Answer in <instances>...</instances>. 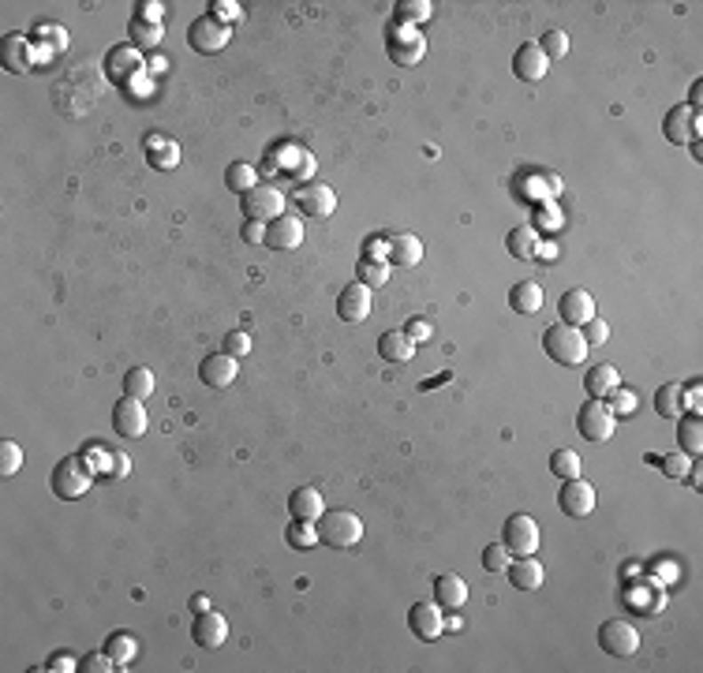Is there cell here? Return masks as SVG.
<instances>
[{"mask_svg": "<svg viewBox=\"0 0 703 673\" xmlns=\"http://www.w3.org/2000/svg\"><path fill=\"white\" fill-rule=\"evenodd\" d=\"M423 20H430V0H401V4H396V23L416 27Z\"/></svg>", "mask_w": 703, "mask_h": 673, "instance_id": "cell-40", "label": "cell"}, {"mask_svg": "<svg viewBox=\"0 0 703 673\" xmlns=\"http://www.w3.org/2000/svg\"><path fill=\"white\" fill-rule=\"evenodd\" d=\"M337 315H340V322H367V315H371V288L363 281L345 284V292L337 296Z\"/></svg>", "mask_w": 703, "mask_h": 673, "instance_id": "cell-16", "label": "cell"}, {"mask_svg": "<svg viewBox=\"0 0 703 673\" xmlns=\"http://www.w3.org/2000/svg\"><path fill=\"white\" fill-rule=\"evenodd\" d=\"M288 513H292V520L318 524V517L326 513V501H322L315 486H300V490H292V498H288Z\"/></svg>", "mask_w": 703, "mask_h": 673, "instance_id": "cell-21", "label": "cell"}, {"mask_svg": "<svg viewBox=\"0 0 703 673\" xmlns=\"http://www.w3.org/2000/svg\"><path fill=\"white\" fill-rule=\"evenodd\" d=\"M355 277L363 281L367 288H382V284L389 281V262H386V259H359Z\"/></svg>", "mask_w": 703, "mask_h": 673, "instance_id": "cell-36", "label": "cell"}, {"mask_svg": "<svg viewBox=\"0 0 703 673\" xmlns=\"http://www.w3.org/2000/svg\"><path fill=\"white\" fill-rule=\"evenodd\" d=\"M157 169H176V161H180V147L176 142H161V150L150 157Z\"/></svg>", "mask_w": 703, "mask_h": 673, "instance_id": "cell-49", "label": "cell"}, {"mask_svg": "<svg viewBox=\"0 0 703 673\" xmlns=\"http://www.w3.org/2000/svg\"><path fill=\"white\" fill-rule=\"evenodd\" d=\"M684 479H692V490H703V471H699V461H692V468H689V476Z\"/></svg>", "mask_w": 703, "mask_h": 673, "instance_id": "cell-55", "label": "cell"}, {"mask_svg": "<svg viewBox=\"0 0 703 673\" xmlns=\"http://www.w3.org/2000/svg\"><path fill=\"white\" fill-rule=\"evenodd\" d=\"M666 139L674 142V147H689L692 139L703 135V120H699V108H692L689 101L684 105H674L670 113H666V124H662Z\"/></svg>", "mask_w": 703, "mask_h": 673, "instance_id": "cell-9", "label": "cell"}, {"mask_svg": "<svg viewBox=\"0 0 703 673\" xmlns=\"http://www.w3.org/2000/svg\"><path fill=\"white\" fill-rule=\"evenodd\" d=\"M105 651L113 654V662L124 669L128 666L135 654H139V644H135V636L132 632H116V636H109V640H105Z\"/></svg>", "mask_w": 703, "mask_h": 673, "instance_id": "cell-34", "label": "cell"}, {"mask_svg": "<svg viewBox=\"0 0 703 673\" xmlns=\"http://www.w3.org/2000/svg\"><path fill=\"white\" fill-rule=\"evenodd\" d=\"M300 244H303V217L281 213L277 221L266 225V247H274V251H296Z\"/></svg>", "mask_w": 703, "mask_h": 673, "instance_id": "cell-15", "label": "cell"}, {"mask_svg": "<svg viewBox=\"0 0 703 673\" xmlns=\"http://www.w3.org/2000/svg\"><path fill=\"white\" fill-rule=\"evenodd\" d=\"M557 505H562L565 517L584 520V517L595 513V486L584 483V479H569V483L562 486V494H557Z\"/></svg>", "mask_w": 703, "mask_h": 673, "instance_id": "cell-13", "label": "cell"}, {"mask_svg": "<svg viewBox=\"0 0 703 673\" xmlns=\"http://www.w3.org/2000/svg\"><path fill=\"white\" fill-rule=\"evenodd\" d=\"M509 561H513V554L501 547V542H491V547L483 550V569H486V573H506Z\"/></svg>", "mask_w": 703, "mask_h": 673, "instance_id": "cell-44", "label": "cell"}, {"mask_svg": "<svg viewBox=\"0 0 703 673\" xmlns=\"http://www.w3.org/2000/svg\"><path fill=\"white\" fill-rule=\"evenodd\" d=\"M513 71H516V79H524V83H539L550 71V60L543 57V49H539V42H524L516 52H513Z\"/></svg>", "mask_w": 703, "mask_h": 673, "instance_id": "cell-18", "label": "cell"}, {"mask_svg": "<svg viewBox=\"0 0 703 673\" xmlns=\"http://www.w3.org/2000/svg\"><path fill=\"white\" fill-rule=\"evenodd\" d=\"M576 430H580L587 442H610V438H614V430H618V415H614V408H610L606 400L587 397L580 415H576Z\"/></svg>", "mask_w": 703, "mask_h": 673, "instance_id": "cell-5", "label": "cell"}, {"mask_svg": "<svg viewBox=\"0 0 703 673\" xmlns=\"http://www.w3.org/2000/svg\"><path fill=\"white\" fill-rule=\"evenodd\" d=\"M599 647L614 654V659H633L640 651V632L628 621H621V617H610V621L599 625Z\"/></svg>", "mask_w": 703, "mask_h": 673, "instance_id": "cell-8", "label": "cell"}, {"mask_svg": "<svg viewBox=\"0 0 703 673\" xmlns=\"http://www.w3.org/2000/svg\"><path fill=\"white\" fill-rule=\"evenodd\" d=\"M132 471V461H128V453H116V476H128Z\"/></svg>", "mask_w": 703, "mask_h": 673, "instance_id": "cell-56", "label": "cell"}, {"mask_svg": "<svg viewBox=\"0 0 703 673\" xmlns=\"http://www.w3.org/2000/svg\"><path fill=\"white\" fill-rule=\"evenodd\" d=\"M618 386H621V374H618V367H610V363H599V367H591L587 378H584V389H587V397H595V400L614 397Z\"/></svg>", "mask_w": 703, "mask_h": 673, "instance_id": "cell-26", "label": "cell"}, {"mask_svg": "<svg viewBox=\"0 0 703 673\" xmlns=\"http://www.w3.org/2000/svg\"><path fill=\"white\" fill-rule=\"evenodd\" d=\"M539 49H543L547 60H562L565 52H569V34L565 30H547L543 42H539Z\"/></svg>", "mask_w": 703, "mask_h": 673, "instance_id": "cell-42", "label": "cell"}, {"mask_svg": "<svg viewBox=\"0 0 703 673\" xmlns=\"http://www.w3.org/2000/svg\"><path fill=\"white\" fill-rule=\"evenodd\" d=\"M225 352H228V356H236V359H244V356L251 352V337H247L244 330L228 333V337H225Z\"/></svg>", "mask_w": 703, "mask_h": 673, "instance_id": "cell-50", "label": "cell"}, {"mask_svg": "<svg viewBox=\"0 0 703 673\" xmlns=\"http://www.w3.org/2000/svg\"><path fill=\"white\" fill-rule=\"evenodd\" d=\"M0 60H4V68L12 71V76H23V71H30V64H34L30 42L23 38V34H8L4 45H0Z\"/></svg>", "mask_w": 703, "mask_h": 673, "instance_id": "cell-23", "label": "cell"}, {"mask_svg": "<svg viewBox=\"0 0 703 673\" xmlns=\"http://www.w3.org/2000/svg\"><path fill=\"white\" fill-rule=\"evenodd\" d=\"M191 610H195V613H206V610H210V598H206V595H195V598H191Z\"/></svg>", "mask_w": 703, "mask_h": 673, "instance_id": "cell-57", "label": "cell"}, {"mask_svg": "<svg viewBox=\"0 0 703 673\" xmlns=\"http://www.w3.org/2000/svg\"><path fill=\"white\" fill-rule=\"evenodd\" d=\"M132 42L135 45H142V49H154L157 42H161V34H165V30H161V23H150V20H139V15H135V20H132Z\"/></svg>", "mask_w": 703, "mask_h": 673, "instance_id": "cell-39", "label": "cell"}, {"mask_svg": "<svg viewBox=\"0 0 703 673\" xmlns=\"http://www.w3.org/2000/svg\"><path fill=\"white\" fill-rule=\"evenodd\" d=\"M105 68H109V79L128 83L132 76H139V71H142V57H139V49H135V45H120V49H113V52H109V60H105Z\"/></svg>", "mask_w": 703, "mask_h": 673, "instance_id": "cell-25", "label": "cell"}, {"mask_svg": "<svg viewBox=\"0 0 703 673\" xmlns=\"http://www.w3.org/2000/svg\"><path fill=\"white\" fill-rule=\"evenodd\" d=\"M83 669L86 673H109V669H120V666L113 662L109 651H94V654H83Z\"/></svg>", "mask_w": 703, "mask_h": 673, "instance_id": "cell-46", "label": "cell"}, {"mask_svg": "<svg viewBox=\"0 0 703 673\" xmlns=\"http://www.w3.org/2000/svg\"><path fill=\"white\" fill-rule=\"evenodd\" d=\"M232 38V30L225 23H218L213 15H203V20H195L191 30H188V42L195 52H221Z\"/></svg>", "mask_w": 703, "mask_h": 673, "instance_id": "cell-11", "label": "cell"}, {"mask_svg": "<svg viewBox=\"0 0 703 673\" xmlns=\"http://www.w3.org/2000/svg\"><path fill=\"white\" fill-rule=\"evenodd\" d=\"M435 603H438L442 610H460V606L467 603V584H464V576H457V573L438 576V580H435Z\"/></svg>", "mask_w": 703, "mask_h": 673, "instance_id": "cell-24", "label": "cell"}, {"mask_svg": "<svg viewBox=\"0 0 703 673\" xmlns=\"http://www.w3.org/2000/svg\"><path fill=\"white\" fill-rule=\"evenodd\" d=\"M506 247H509L513 259L531 262V259H539V232H535L531 225H516V228L506 236Z\"/></svg>", "mask_w": 703, "mask_h": 673, "instance_id": "cell-32", "label": "cell"}, {"mask_svg": "<svg viewBox=\"0 0 703 673\" xmlns=\"http://www.w3.org/2000/svg\"><path fill=\"white\" fill-rule=\"evenodd\" d=\"M240 374V359L228 356V352H218V356H206L203 367H198V378L206 381L210 389H228L232 381Z\"/></svg>", "mask_w": 703, "mask_h": 673, "instance_id": "cell-14", "label": "cell"}, {"mask_svg": "<svg viewBox=\"0 0 703 673\" xmlns=\"http://www.w3.org/2000/svg\"><path fill=\"white\" fill-rule=\"evenodd\" d=\"M389 262H393V266H404V269L419 266V262H423V244H419V236H411V232L393 236V240H389Z\"/></svg>", "mask_w": 703, "mask_h": 673, "instance_id": "cell-28", "label": "cell"}, {"mask_svg": "<svg viewBox=\"0 0 703 673\" xmlns=\"http://www.w3.org/2000/svg\"><path fill=\"white\" fill-rule=\"evenodd\" d=\"M557 311H562V322L565 325H576L580 330L584 322L595 318V300L587 288H569V292H562V303H557Z\"/></svg>", "mask_w": 703, "mask_h": 673, "instance_id": "cell-19", "label": "cell"}, {"mask_svg": "<svg viewBox=\"0 0 703 673\" xmlns=\"http://www.w3.org/2000/svg\"><path fill=\"white\" fill-rule=\"evenodd\" d=\"M161 12H165V4H157V0H147V4H139V20L157 23V20H161Z\"/></svg>", "mask_w": 703, "mask_h": 673, "instance_id": "cell-53", "label": "cell"}, {"mask_svg": "<svg viewBox=\"0 0 703 673\" xmlns=\"http://www.w3.org/2000/svg\"><path fill=\"white\" fill-rule=\"evenodd\" d=\"M539 539H543V532H539V524L528 513H513L506 527H501V547L513 557H531L539 550Z\"/></svg>", "mask_w": 703, "mask_h": 673, "instance_id": "cell-6", "label": "cell"}, {"mask_svg": "<svg viewBox=\"0 0 703 673\" xmlns=\"http://www.w3.org/2000/svg\"><path fill=\"white\" fill-rule=\"evenodd\" d=\"M386 52L393 64L401 68H416L427 57V38L419 34V27H408V23H393L389 27V38H386Z\"/></svg>", "mask_w": 703, "mask_h": 673, "instance_id": "cell-4", "label": "cell"}, {"mask_svg": "<svg viewBox=\"0 0 703 673\" xmlns=\"http://www.w3.org/2000/svg\"><path fill=\"white\" fill-rule=\"evenodd\" d=\"M284 539H288V547H292V550H315L318 547V527L303 524V520H292V524H288V532H284Z\"/></svg>", "mask_w": 703, "mask_h": 673, "instance_id": "cell-35", "label": "cell"}, {"mask_svg": "<svg viewBox=\"0 0 703 673\" xmlns=\"http://www.w3.org/2000/svg\"><path fill=\"white\" fill-rule=\"evenodd\" d=\"M580 333H584V341H587V349H599V344L610 341V322H603L599 315H595L591 322L580 325Z\"/></svg>", "mask_w": 703, "mask_h": 673, "instance_id": "cell-45", "label": "cell"}, {"mask_svg": "<svg viewBox=\"0 0 703 673\" xmlns=\"http://www.w3.org/2000/svg\"><path fill=\"white\" fill-rule=\"evenodd\" d=\"M240 236H244V244L262 247V244H266V221H244Z\"/></svg>", "mask_w": 703, "mask_h": 673, "instance_id": "cell-51", "label": "cell"}, {"mask_svg": "<svg viewBox=\"0 0 703 673\" xmlns=\"http://www.w3.org/2000/svg\"><path fill=\"white\" fill-rule=\"evenodd\" d=\"M210 8H213L210 15H213V20H218V23H228V20L236 23V20H244V8L236 4V0H213Z\"/></svg>", "mask_w": 703, "mask_h": 673, "instance_id": "cell-47", "label": "cell"}, {"mask_svg": "<svg viewBox=\"0 0 703 673\" xmlns=\"http://www.w3.org/2000/svg\"><path fill=\"white\" fill-rule=\"evenodd\" d=\"M445 610L438 606V603H416L408 610V629H411V636H419L423 644H435V640H442V632H445V617H442Z\"/></svg>", "mask_w": 703, "mask_h": 673, "instance_id": "cell-10", "label": "cell"}, {"mask_svg": "<svg viewBox=\"0 0 703 673\" xmlns=\"http://www.w3.org/2000/svg\"><path fill=\"white\" fill-rule=\"evenodd\" d=\"M20 468H23V449L15 442H0V476L12 479Z\"/></svg>", "mask_w": 703, "mask_h": 673, "instance_id": "cell-43", "label": "cell"}, {"mask_svg": "<svg viewBox=\"0 0 703 673\" xmlns=\"http://www.w3.org/2000/svg\"><path fill=\"white\" fill-rule=\"evenodd\" d=\"M378 356H382L386 363H408L411 356H416V344H411V337L404 330H389L378 337Z\"/></svg>", "mask_w": 703, "mask_h": 673, "instance_id": "cell-27", "label": "cell"}, {"mask_svg": "<svg viewBox=\"0 0 703 673\" xmlns=\"http://www.w3.org/2000/svg\"><path fill=\"white\" fill-rule=\"evenodd\" d=\"M191 636H195V644H198V647L213 651V647H221V644L228 640V621H225L221 613L206 610V613H198V617H195V629H191Z\"/></svg>", "mask_w": 703, "mask_h": 673, "instance_id": "cell-20", "label": "cell"}, {"mask_svg": "<svg viewBox=\"0 0 703 673\" xmlns=\"http://www.w3.org/2000/svg\"><path fill=\"white\" fill-rule=\"evenodd\" d=\"M543 349L554 363H562V367H580L587 359V341L584 333L576 330V325H565V322H554L550 330L543 333Z\"/></svg>", "mask_w": 703, "mask_h": 673, "instance_id": "cell-2", "label": "cell"}, {"mask_svg": "<svg viewBox=\"0 0 703 673\" xmlns=\"http://www.w3.org/2000/svg\"><path fill=\"white\" fill-rule=\"evenodd\" d=\"M113 427L124 438H142V434H147V408H142V400L124 397L113 408Z\"/></svg>", "mask_w": 703, "mask_h": 673, "instance_id": "cell-17", "label": "cell"}, {"mask_svg": "<svg viewBox=\"0 0 703 673\" xmlns=\"http://www.w3.org/2000/svg\"><path fill=\"white\" fill-rule=\"evenodd\" d=\"M509 307H513L516 315H539V307H543V284H539V281H520V284H513Z\"/></svg>", "mask_w": 703, "mask_h": 673, "instance_id": "cell-31", "label": "cell"}, {"mask_svg": "<svg viewBox=\"0 0 703 673\" xmlns=\"http://www.w3.org/2000/svg\"><path fill=\"white\" fill-rule=\"evenodd\" d=\"M677 423H681L677 427L681 453H684V457H692V461H699V453H703V420H699V415H681Z\"/></svg>", "mask_w": 703, "mask_h": 673, "instance_id": "cell-30", "label": "cell"}, {"mask_svg": "<svg viewBox=\"0 0 703 673\" xmlns=\"http://www.w3.org/2000/svg\"><path fill=\"white\" fill-rule=\"evenodd\" d=\"M52 669H60V673H68V669H76V662H71V659H64V654H60V659L57 662H49Z\"/></svg>", "mask_w": 703, "mask_h": 673, "instance_id": "cell-58", "label": "cell"}, {"mask_svg": "<svg viewBox=\"0 0 703 673\" xmlns=\"http://www.w3.org/2000/svg\"><path fill=\"white\" fill-rule=\"evenodd\" d=\"M90 483H94V471H90V464L83 457H64L57 468H52V476H49L52 494L64 498V501L83 498L90 490Z\"/></svg>", "mask_w": 703, "mask_h": 673, "instance_id": "cell-3", "label": "cell"}, {"mask_svg": "<svg viewBox=\"0 0 703 673\" xmlns=\"http://www.w3.org/2000/svg\"><path fill=\"white\" fill-rule=\"evenodd\" d=\"M154 371L150 367H132L128 374H124V397H135V400H147L154 393Z\"/></svg>", "mask_w": 703, "mask_h": 673, "instance_id": "cell-33", "label": "cell"}, {"mask_svg": "<svg viewBox=\"0 0 703 673\" xmlns=\"http://www.w3.org/2000/svg\"><path fill=\"white\" fill-rule=\"evenodd\" d=\"M655 412L662 415V420H670V423L681 420V415H684V386H681V381H666V386H659Z\"/></svg>", "mask_w": 703, "mask_h": 673, "instance_id": "cell-29", "label": "cell"}, {"mask_svg": "<svg viewBox=\"0 0 703 673\" xmlns=\"http://www.w3.org/2000/svg\"><path fill=\"white\" fill-rule=\"evenodd\" d=\"M404 333H408V337H411V344L419 349V344H427L430 337H435V325H430L427 318H411V322L404 325Z\"/></svg>", "mask_w": 703, "mask_h": 673, "instance_id": "cell-48", "label": "cell"}, {"mask_svg": "<svg viewBox=\"0 0 703 673\" xmlns=\"http://www.w3.org/2000/svg\"><path fill=\"white\" fill-rule=\"evenodd\" d=\"M659 464H662V476L666 479H684L689 476V468H692V457H684V453L677 449V453H666V457H655Z\"/></svg>", "mask_w": 703, "mask_h": 673, "instance_id": "cell-41", "label": "cell"}, {"mask_svg": "<svg viewBox=\"0 0 703 673\" xmlns=\"http://www.w3.org/2000/svg\"><path fill=\"white\" fill-rule=\"evenodd\" d=\"M580 468L584 464H580V457H576L572 449H557L554 457H550V471H554L557 479H565V483L569 479H580Z\"/></svg>", "mask_w": 703, "mask_h": 673, "instance_id": "cell-37", "label": "cell"}, {"mask_svg": "<svg viewBox=\"0 0 703 673\" xmlns=\"http://www.w3.org/2000/svg\"><path fill=\"white\" fill-rule=\"evenodd\" d=\"M296 206H300L303 217H318V221H326V217L337 213V191L330 184H308V188H300Z\"/></svg>", "mask_w": 703, "mask_h": 673, "instance_id": "cell-12", "label": "cell"}, {"mask_svg": "<svg viewBox=\"0 0 703 673\" xmlns=\"http://www.w3.org/2000/svg\"><path fill=\"white\" fill-rule=\"evenodd\" d=\"M509 584L516 588V591H539L543 588V580H547V573H543V565L535 561V554L531 557H516V561H509Z\"/></svg>", "mask_w": 703, "mask_h": 673, "instance_id": "cell-22", "label": "cell"}, {"mask_svg": "<svg viewBox=\"0 0 703 673\" xmlns=\"http://www.w3.org/2000/svg\"><path fill=\"white\" fill-rule=\"evenodd\" d=\"M363 259H389V240L386 236H371L363 244Z\"/></svg>", "mask_w": 703, "mask_h": 673, "instance_id": "cell-52", "label": "cell"}, {"mask_svg": "<svg viewBox=\"0 0 703 673\" xmlns=\"http://www.w3.org/2000/svg\"><path fill=\"white\" fill-rule=\"evenodd\" d=\"M614 393H618V389H614ZM618 408H621L625 415L636 412V393H633V389H621V393H618Z\"/></svg>", "mask_w": 703, "mask_h": 673, "instance_id": "cell-54", "label": "cell"}, {"mask_svg": "<svg viewBox=\"0 0 703 673\" xmlns=\"http://www.w3.org/2000/svg\"><path fill=\"white\" fill-rule=\"evenodd\" d=\"M225 184L236 191V195H247L251 188H259V172H255V165H228V172H225Z\"/></svg>", "mask_w": 703, "mask_h": 673, "instance_id": "cell-38", "label": "cell"}, {"mask_svg": "<svg viewBox=\"0 0 703 673\" xmlns=\"http://www.w3.org/2000/svg\"><path fill=\"white\" fill-rule=\"evenodd\" d=\"M315 527H318L322 547H333V550H352V547H359V539H363V520L348 513V509H326Z\"/></svg>", "mask_w": 703, "mask_h": 673, "instance_id": "cell-1", "label": "cell"}, {"mask_svg": "<svg viewBox=\"0 0 703 673\" xmlns=\"http://www.w3.org/2000/svg\"><path fill=\"white\" fill-rule=\"evenodd\" d=\"M284 191L281 188H274V184H259V188H251L247 195H244V217L247 221H277V217L284 213Z\"/></svg>", "mask_w": 703, "mask_h": 673, "instance_id": "cell-7", "label": "cell"}]
</instances>
